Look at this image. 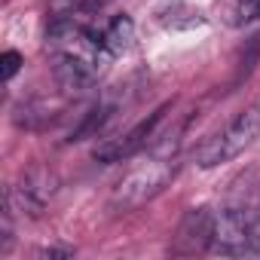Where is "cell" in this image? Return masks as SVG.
Segmentation results:
<instances>
[{
    "label": "cell",
    "instance_id": "obj_9",
    "mask_svg": "<svg viewBox=\"0 0 260 260\" xmlns=\"http://www.w3.org/2000/svg\"><path fill=\"white\" fill-rule=\"evenodd\" d=\"M230 10L236 22H251L260 16V0H230Z\"/></svg>",
    "mask_w": 260,
    "mask_h": 260
},
{
    "label": "cell",
    "instance_id": "obj_6",
    "mask_svg": "<svg viewBox=\"0 0 260 260\" xmlns=\"http://www.w3.org/2000/svg\"><path fill=\"white\" fill-rule=\"evenodd\" d=\"M55 187H58V181L49 169H31L22 178V184L10 190V208H22V211L37 217L46 208V202L52 199Z\"/></svg>",
    "mask_w": 260,
    "mask_h": 260
},
{
    "label": "cell",
    "instance_id": "obj_1",
    "mask_svg": "<svg viewBox=\"0 0 260 260\" xmlns=\"http://www.w3.org/2000/svg\"><path fill=\"white\" fill-rule=\"evenodd\" d=\"M49 49H52V71L64 92H86L98 80L107 61V49L101 43V34L92 28L74 22L71 16H55L49 25Z\"/></svg>",
    "mask_w": 260,
    "mask_h": 260
},
{
    "label": "cell",
    "instance_id": "obj_10",
    "mask_svg": "<svg viewBox=\"0 0 260 260\" xmlns=\"http://www.w3.org/2000/svg\"><path fill=\"white\" fill-rule=\"evenodd\" d=\"M95 4H101V0H52V16H74Z\"/></svg>",
    "mask_w": 260,
    "mask_h": 260
},
{
    "label": "cell",
    "instance_id": "obj_4",
    "mask_svg": "<svg viewBox=\"0 0 260 260\" xmlns=\"http://www.w3.org/2000/svg\"><path fill=\"white\" fill-rule=\"evenodd\" d=\"M214 254L245 257L260 251V214L251 205H230L214 214Z\"/></svg>",
    "mask_w": 260,
    "mask_h": 260
},
{
    "label": "cell",
    "instance_id": "obj_2",
    "mask_svg": "<svg viewBox=\"0 0 260 260\" xmlns=\"http://www.w3.org/2000/svg\"><path fill=\"white\" fill-rule=\"evenodd\" d=\"M178 175V162L175 156H153L147 162H138L135 169H128L113 193H110V205L119 208V211H132V208H141L147 205L150 199H156L169 184L172 178Z\"/></svg>",
    "mask_w": 260,
    "mask_h": 260
},
{
    "label": "cell",
    "instance_id": "obj_11",
    "mask_svg": "<svg viewBox=\"0 0 260 260\" xmlns=\"http://www.w3.org/2000/svg\"><path fill=\"white\" fill-rule=\"evenodd\" d=\"M0 64H4V80H13L19 74V68H22V55L16 49H7L4 58H0Z\"/></svg>",
    "mask_w": 260,
    "mask_h": 260
},
{
    "label": "cell",
    "instance_id": "obj_5",
    "mask_svg": "<svg viewBox=\"0 0 260 260\" xmlns=\"http://www.w3.org/2000/svg\"><path fill=\"white\" fill-rule=\"evenodd\" d=\"M166 110H169V104H166V107H159L156 113H150L147 119H141V122L132 128V132H125L122 138H113V141L101 144V147L95 150V159H101V162H119V159H128L132 153L144 150V147L153 141L159 122L166 119Z\"/></svg>",
    "mask_w": 260,
    "mask_h": 260
},
{
    "label": "cell",
    "instance_id": "obj_7",
    "mask_svg": "<svg viewBox=\"0 0 260 260\" xmlns=\"http://www.w3.org/2000/svg\"><path fill=\"white\" fill-rule=\"evenodd\" d=\"M211 242H214V211L193 208L184 214L172 251L175 254H202V251H211Z\"/></svg>",
    "mask_w": 260,
    "mask_h": 260
},
{
    "label": "cell",
    "instance_id": "obj_3",
    "mask_svg": "<svg viewBox=\"0 0 260 260\" xmlns=\"http://www.w3.org/2000/svg\"><path fill=\"white\" fill-rule=\"evenodd\" d=\"M257 138H260V104H251L242 113H236L214 138H208L199 147L196 162H199V169H217V166L242 156Z\"/></svg>",
    "mask_w": 260,
    "mask_h": 260
},
{
    "label": "cell",
    "instance_id": "obj_8",
    "mask_svg": "<svg viewBox=\"0 0 260 260\" xmlns=\"http://www.w3.org/2000/svg\"><path fill=\"white\" fill-rule=\"evenodd\" d=\"M132 40H135V25H132V19H128V16L110 19V25L101 31V43H104V49L110 55L125 52L128 46H132Z\"/></svg>",
    "mask_w": 260,
    "mask_h": 260
}]
</instances>
